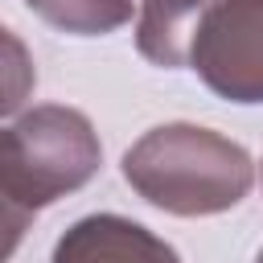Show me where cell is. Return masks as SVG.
<instances>
[{
    "mask_svg": "<svg viewBox=\"0 0 263 263\" xmlns=\"http://www.w3.org/2000/svg\"><path fill=\"white\" fill-rule=\"evenodd\" d=\"M123 177L152 205L197 218L238 205L255 181V168L251 156L226 136L193 123H168L152 127L123 156Z\"/></svg>",
    "mask_w": 263,
    "mask_h": 263,
    "instance_id": "6da1fadb",
    "label": "cell"
},
{
    "mask_svg": "<svg viewBox=\"0 0 263 263\" xmlns=\"http://www.w3.org/2000/svg\"><path fill=\"white\" fill-rule=\"evenodd\" d=\"M99 136L74 107H37L0 132V185L37 214L62 193L86 185L99 168Z\"/></svg>",
    "mask_w": 263,
    "mask_h": 263,
    "instance_id": "7a4b0ae2",
    "label": "cell"
},
{
    "mask_svg": "<svg viewBox=\"0 0 263 263\" xmlns=\"http://www.w3.org/2000/svg\"><path fill=\"white\" fill-rule=\"evenodd\" d=\"M185 66L222 99L263 103V0H214L193 29Z\"/></svg>",
    "mask_w": 263,
    "mask_h": 263,
    "instance_id": "3957f363",
    "label": "cell"
},
{
    "mask_svg": "<svg viewBox=\"0 0 263 263\" xmlns=\"http://www.w3.org/2000/svg\"><path fill=\"white\" fill-rule=\"evenodd\" d=\"M53 263H181L177 251L119 214H90L74 222L53 247Z\"/></svg>",
    "mask_w": 263,
    "mask_h": 263,
    "instance_id": "277c9868",
    "label": "cell"
},
{
    "mask_svg": "<svg viewBox=\"0 0 263 263\" xmlns=\"http://www.w3.org/2000/svg\"><path fill=\"white\" fill-rule=\"evenodd\" d=\"M214 0H144L140 8V29H136V45L148 62L177 70L189 58V41L197 21L205 16Z\"/></svg>",
    "mask_w": 263,
    "mask_h": 263,
    "instance_id": "5b68a950",
    "label": "cell"
},
{
    "mask_svg": "<svg viewBox=\"0 0 263 263\" xmlns=\"http://www.w3.org/2000/svg\"><path fill=\"white\" fill-rule=\"evenodd\" d=\"M41 21L78 33V37H95V33H111L123 21H132V0H25Z\"/></svg>",
    "mask_w": 263,
    "mask_h": 263,
    "instance_id": "8992f818",
    "label": "cell"
},
{
    "mask_svg": "<svg viewBox=\"0 0 263 263\" xmlns=\"http://www.w3.org/2000/svg\"><path fill=\"white\" fill-rule=\"evenodd\" d=\"M33 82H37V70L25 41L0 25V119L25 107V99L33 95Z\"/></svg>",
    "mask_w": 263,
    "mask_h": 263,
    "instance_id": "52a82bcc",
    "label": "cell"
},
{
    "mask_svg": "<svg viewBox=\"0 0 263 263\" xmlns=\"http://www.w3.org/2000/svg\"><path fill=\"white\" fill-rule=\"evenodd\" d=\"M29 222H33V214L0 185V263H8V255L16 251V242L29 230Z\"/></svg>",
    "mask_w": 263,
    "mask_h": 263,
    "instance_id": "ba28073f",
    "label": "cell"
},
{
    "mask_svg": "<svg viewBox=\"0 0 263 263\" xmlns=\"http://www.w3.org/2000/svg\"><path fill=\"white\" fill-rule=\"evenodd\" d=\"M259 263H263V251H259Z\"/></svg>",
    "mask_w": 263,
    "mask_h": 263,
    "instance_id": "9c48e42d",
    "label": "cell"
}]
</instances>
